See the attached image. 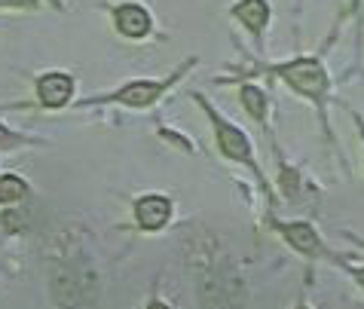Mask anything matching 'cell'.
<instances>
[{
	"mask_svg": "<svg viewBox=\"0 0 364 309\" xmlns=\"http://www.w3.org/2000/svg\"><path fill=\"white\" fill-rule=\"evenodd\" d=\"M279 74L285 77L300 95H309V98L325 95V89H328L325 71H321V65L312 62V58H300V62H291V65H285V67H279Z\"/></svg>",
	"mask_w": 364,
	"mask_h": 309,
	"instance_id": "1",
	"label": "cell"
},
{
	"mask_svg": "<svg viewBox=\"0 0 364 309\" xmlns=\"http://www.w3.org/2000/svg\"><path fill=\"white\" fill-rule=\"evenodd\" d=\"M37 92H40V102L46 107H62L68 98L74 95V80L68 74H46V77H40Z\"/></svg>",
	"mask_w": 364,
	"mask_h": 309,
	"instance_id": "2",
	"label": "cell"
},
{
	"mask_svg": "<svg viewBox=\"0 0 364 309\" xmlns=\"http://www.w3.org/2000/svg\"><path fill=\"white\" fill-rule=\"evenodd\" d=\"M135 215H138V224L144 227V230H159L171 215V202L166 196H144L135 205Z\"/></svg>",
	"mask_w": 364,
	"mask_h": 309,
	"instance_id": "3",
	"label": "cell"
},
{
	"mask_svg": "<svg viewBox=\"0 0 364 309\" xmlns=\"http://www.w3.org/2000/svg\"><path fill=\"white\" fill-rule=\"evenodd\" d=\"M215 129H218V144H220V151H224L227 156L232 159H251V144H248V138L239 132V129H232L227 119H220L215 116Z\"/></svg>",
	"mask_w": 364,
	"mask_h": 309,
	"instance_id": "4",
	"label": "cell"
},
{
	"mask_svg": "<svg viewBox=\"0 0 364 309\" xmlns=\"http://www.w3.org/2000/svg\"><path fill=\"white\" fill-rule=\"evenodd\" d=\"M168 89V83H144V80H138V83H129L126 89H119L114 98H119L123 104H135V107H144V104H154L159 95H163Z\"/></svg>",
	"mask_w": 364,
	"mask_h": 309,
	"instance_id": "5",
	"label": "cell"
},
{
	"mask_svg": "<svg viewBox=\"0 0 364 309\" xmlns=\"http://www.w3.org/2000/svg\"><path fill=\"white\" fill-rule=\"evenodd\" d=\"M117 28L123 31L126 37H144L150 31V16L147 9H141L135 4H126L117 9Z\"/></svg>",
	"mask_w": 364,
	"mask_h": 309,
	"instance_id": "6",
	"label": "cell"
},
{
	"mask_svg": "<svg viewBox=\"0 0 364 309\" xmlns=\"http://www.w3.org/2000/svg\"><path fill=\"white\" fill-rule=\"evenodd\" d=\"M232 13H236L242 22L251 28V31H260V28L267 25V18H269V6L264 4V0H242Z\"/></svg>",
	"mask_w": 364,
	"mask_h": 309,
	"instance_id": "7",
	"label": "cell"
},
{
	"mask_svg": "<svg viewBox=\"0 0 364 309\" xmlns=\"http://www.w3.org/2000/svg\"><path fill=\"white\" fill-rule=\"evenodd\" d=\"M285 236H288V242H294V245L300 248V251H309V254L321 251V248H318V236L312 233V227H309V224L285 227Z\"/></svg>",
	"mask_w": 364,
	"mask_h": 309,
	"instance_id": "8",
	"label": "cell"
},
{
	"mask_svg": "<svg viewBox=\"0 0 364 309\" xmlns=\"http://www.w3.org/2000/svg\"><path fill=\"white\" fill-rule=\"evenodd\" d=\"M242 104L248 107V114L255 119H264V114H267V95L260 92V89H255V86L242 89Z\"/></svg>",
	"mask_w": 364,
	"mask_h": 309,
	"instance_id": "9",
	"label": "cell"
},
{
	"mask_svg": "<svg viewBox=\"0 0 364 309\" xmlns=\"http://www.w3.org/2000/svg\"><path fill=\"white\" fill-rule=\"evenodd\" d=\"M28 193L25 181H18V178H0V202H13V199H22Z\"/></svg>",
	"mask_w": 364,
	"mask_h": 309,
	"instance_id": "10",
	"label": "cell"
},
{
	"mask_svg": "<svg viewBox=\"0 0 364 309\" xmlns=\"http://www.w3.org/2000/svg\"><path fill=\"white\" fill-rule=\"evenodd\" d=\"M16 141H18V138H16L13 132H6L4 126H0V147H9V144H16Z\"/></svg>",
	"mask_w": 364,
	"mask_h": 309,
	"instance_id": "11",
	"label": "cell"
},
{
	"mask_svg": "<svg viewBox=\"0 0 364 309\" xmlns=\"http://www.w3.org/2000/svg\"><path fill=\"white\" fill-rule=\"evenodd\" d=\"M18 4H28V0H0V6H18Z\"/></svg>",
	"mask_w": 364,
	"mask_h": 309,
	"instance_id": "12",
	"label": "cell"
},
{
	"mask_svg": "<svg viewBox=\"0 0 364 309\" xmlns=\"http://www.w3.org/2000/svg\"><path fill=\"white\" fill-rule=\"evenodd\" d=\"M150 309H168V306H163V303H154V306H150Z\"/></svg>",
	"mask_w": 364,
	"mask_h": 309,
	"instance_id": "13",
	"label": "cell"
},
{
	"mask_svg": "<svg viewBox=\"0 0 364 309\" xmlns=\"http://www.w3.org/2000/svg\"><path fill=\"white\" fill-rule=\"evenodd\" d=\"M358 278H361V285H364V273H361V276H358Z\"/></svg>",
	"mask_w": 364,
	"mask_h": 309,
	"instance_id": "14",
	"label": "cell"
}]
</instances>
